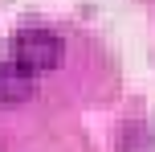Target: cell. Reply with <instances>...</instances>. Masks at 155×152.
Here are the masks:
<instances>
[{
  "label": "cell",
  "instance_id": "obj_1",
  "mask_svg": "<svg viewBox=\"0 0 155 152\" xmlns=\"http://www.w3.org/2000/svg\"><path fill=\"white\" fill-rule=\"evenodd\" d=\"M61 54H65L61 37L49 33V29H21V33L12 37V58H16L21 66H29L33 74L57 70V66H61Z\"/></svg>",
  "mask_w": 155,
  "mask_h": 152
},
{
  "label": "cell",
  "instance_id": "obj_2",
  "mask_svg": "<svg viewBox=\"0 0 155 152\" xmlns=\"http://www.w3.org/2000/svg\"><path fill=\"white\" fill-rule=\"evenodd\" d=\"M37 90V74L29 66H21L16 58H0V107L29 103Z\"/></svg>",
  "mask_w": 155,
  "mask_h": 152
}]
</instances>
